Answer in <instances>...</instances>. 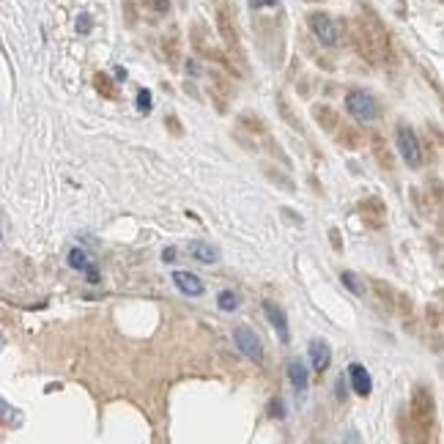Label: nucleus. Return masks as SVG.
<instances>
[{"label":"nucleus","mask_w":444,"mask_h":444,"mask_svg":"<svg viewBox=\"0 0 444 444\" xmlns=\"http://www.w3.org/2000/svg\"><path fill=\"white\" fill-rule=\"evenodd\" d=\"M354 44L359 49L362 58H368L370 63H384L390 55V38L387 30L379 25V19L373 16H359L354 22Z\"/></svg>","instance_id":"f257e3e1"},{"label":"nucleus","mask_w":444,"mask_h":444,"mask_svg":"<svg viewBox=\"0 0 444 444\" xmlns=\"http://www.w3.org/2000/svg\"><path fill=\"white\" fill-rule=\"evenodd\" d=\"M409 412H412L414 431L420 434L423 442H428L431 434H434V425H436V401H434V392L425 384L414 387L412 401H409Z\"/></svg>","instance_id":"f03ea898"},{"label":"nucleus","mask_w":444,"mask_h":444,"mask_svg":"<svg viewBox=\"0 0 444 444\" xmlns=\"http://www.w3.org/2000/svg\"><path fill=\"white\" fill-rule=\"evenodd\" d=\"M346 110L359 124H370V121L379 118V102H376V96L368 93V91H362V88H354V91L346 93Z\"/></svg>","instance_id":"7ed1b4c3"},{"label":"nucleus","mask_w":444,"mask_h":444,"mask_svg":"<svg viewBox=\"0 0 444 444\" xmlns=\"http://www.w3.org/2000/svg\"><path fill=\"white\" fill-rule=\"evenodd\" d=\"M395 146H398L403 162H406L412 170H417V168L423 165V146H420L417 132H414L409 124H398V129H395Z\"/></svg>","instance_id":"20e7f679"},{"label":"nucleus","mask_w":444,"mask_h":444,"mask_svg":"<svg viewBox=\"0 0 444 444\" xmlns=\"http://www.w3.org/2000/svg\"><path fill=\"white\" fill-rule=\"evenodd\" d=\"M233 343L247 359L263 362V343H260V337L255 335V329L249 324H236L233 326Z\"/></svg>","instance_id":"39448f33"},{"label":"nucleus","mask_w":444,"mask_h":444,"mask_svg":"<svg viewBox=\"0 0 444 444\" xmlns=\"http://www.w3.org/2000/svg\"><path fill=\"white\" fill-rule=\"evenodd\" d=\"M357 214L359 220L365 222V227L370 230H381L387 225V203L379 195H368L357 203Z\"/></svg>","instance_id":"423d86ee"},{"label":"nucleus","mask_w":444,"mask_h":444,"mask_svg":"<svg viewBox=\"0 0 444 444\" xmlns=\"http://www.w3.org/2000/svg\"><path fill=\"white\" fill-rule=\"evenodd\" d=\"M217 27H220V36H222V41H225V47H227V52H230V55H236V63L244 69L247 58H244L241 38H238V30H236V25H233V19H230V11H227V8H220V11H217Z\"/></svg>","instance_id":"0eeeda50"},{"label":"nucleus","mask_w":444,"mask_h":444,"mask_svg":"<svg viewBox=\"0 0 444 444\" xmlns=\"http://www.w3.org/2000/svg\"><path fill=\"white\" fill-rule=\"evenodd\" d=\"M307 25H310L313 36H315L324 47H335V44L340 41L337 25H335V19H332L329 14H324V11H313V14H307Z\"/></svg>","instance_id":"6e6552de"},{"label":"nucleus","mask_w":444,"mask_h":444,"mask_svg":"<svg viewBox=\"0 0 444 444\" xmlns=\"http://www.w3.org/2000/svg\"><path fill=\"white\" fill-rule=\"evenodd\" d=\"M370 154L376 159V165L384 170V173H395V151L390 148V143L384 140L381 132H370Z\"/></svg>","instance_id":"1a4fd4ad"},{"label":"nucleus","mask_w":444,"mask_h":444,"mask_svg":"<svg viewBox=\"0 0 444 444\" xmlns=\"http://www.w3.org/2000/svg\"><path fill=\"white\" fill-rule=\"evenodd\" d=\"M263 315H266V318H269V324L274 326V332H277L280 343H282V346H288V343H291V326H288V315H285V310H282L277 302H263Z\"/></svg>","instance_id":"9d476101"},{"label":"nucleus","mask_w":444,"mask_h":444,"mask_svg":"<svg viewBox=\"0 0 444 444\" xmlns=\"http://www.w3.org/2000/svg\"><path fill=\"white\" fill-rule=\"evenodd\" d=\"M332 137H335V143H337L340 148H346V151H359V148L365 146L362 129L354 126V124H346V121H340V126L332 132Z\"/></svg>","instance_id":"9b49d317"},{"label":"nucleus","mask_w":444,"mask_h":444,"mask_svg":"<svg viewBox=\"0 0 444 444\" xmlns=\"http://www.w3.org/2000/svg\"><path fill=\"white\" fill-rule=\"evenodd\" d=\"M66 260H69V266H71L74 271H82V274L88 277V282H91V285H99V282H102V280H99V271H96V266H93V260L88 258V252H85V249L71 247Z\"/></svg>","instance_id":"f8f14e48"},{"label":"nucleus","mask_w":444,"mask_h":444,"mask_svg":"<svg viewBox=\"0 0 444 444\" xmlns=\"http://www.w3.org/2000/svg\"><path fill=\"white\" fill-rule=\"evenodd\" d=\"M348 381H351V390L359 398H368L373 392V379H370V373H368V368L362 362H351L348 365Z\"/></svg>","instance_id":"ddd939ff"},{"label":"nucleus","mask_w":444,"mask_h":444,"mask_svg":"<svg viewBox=\"0 0 444 444\" xmlns=\"http://www.w3.org/2000/svg\"><path fill=\"white\" fill-rule=\"evenodd\" d=\"M310 113H313V121H315L326 135H332V132L340 126V121H343L340 113H337L332 104H313Z\"/></svg>","instance_id":"4468645a"},{"label":"nucleus","mask_w":444,"mask_h":444,"mask_svg":"<svg viewBox=\"0 0 444 444\" xmlns=\"http://www.w3.org/2000/svg\"><path fill=\"white\" fill-rule=\"evenodd\" d=\"M173 282L184 296H192V299L203 296V291H206L203 280L198 274H192V271H173Z\"/></svg>","instance_id":"2eb2a0df"},{"label":"nucleus","mask_w":444,"mask_h":444,"mask_svg":"<svg viewBox=\"0 0 444 444\" xmlns=\"http://www.w3.org/2000/svg\"><path fill=\"white\" fill-rule=\"evenodd\" d=\"M329 365H332V348H329V343L326 340H313L310 343V368L321 376V373L329 370Z\"/></svg>","instance_id":"dca6fc26"},{"label":"nucleus","mask_w":444,"mask_h":444,"mask_svg":"<svg viewBox=\"0 0 444 444\" xmlns=\"http://www.w3.org/2000/svg\"><path fill=\"white\" fill-rule=\"evenodd\" d=\"M190 255L198 260V263H217L220 260V249L212 244V241H203V238H195L190 241Z\"/></svg>","instance_id":"f3484780"},{"label":"nucleus","mask_w":444,"mask_h":444,"mask_svg":"<svg viewBox=\"0 0 444 444\" xmlns=\"http://www.w3.org/2000/svg\"><path fill=\"white\" fill-rule=\"evenodd\" d=\"M209 93H212L214 107H217L220 113H227V104H230V85H227V80H222L220 74H212Z\"/></svg>","instance_id":"a211bd4d"},{"label":"nucleus","mask_w":444,"mask_h":444,"mask_svg":"<svg viewBox=\"0 0 444 444\" xmlns=\"http://www.w3.org/2000/svg\"><path fill=\"white\" fill-rule=\"evenodd\" d=\"M288 381H291L293 390H299V392H304V390L310 387V370H307V365H304L302 359H291V362H288Z\"/></svg>","instance_id":"6ab92c4d"},{"label":"nucleus","mask_w":444,"mask_h":444,"mask_svg":"<svg viewBox=\"0 0 444 444\" xmlns=\"http://www.w3.org/2000/svg\"><path fill=\"white\" fill-rule=\"evenodd\" d=\"M93 88L102 99H110V102H121V91H118V82H113L107 74H93Z\"/></svg>","instance_id":"aec40b11"},{"label":"nucleus","mask_w":444,"mask_h":444,"mask_svg":"<svg viewBox=\"0 0 444 444\" xmlns=\"http://www.w3.org/2000/svg\"><path fill=\"white\" fill-rule=\"evenodd\" d=\"M238 129H244V132H249V135H255V137H266V135H269L266 121H263L260 115H255V113H241V115H238Z\"/></svg>","instance_id":"412c9836"},{"label":"nucleus","mask_w":444,"mask_h":444,"mask_svg":"<svg viewBox=\"0 0 444 444\" xmlns=\"http://www.w3.org/2000/svg\"><path fill=\"white\" fill-rule=\"evenodd\" d=\"M370 285H373V291H376V296H379V302L390 310V313H395V302H398V291L395 288H390L384 280H379V277H370Z\"/></svg>","instance_id":"4be33fe9"},{"label":"nucleus","mask_w":444,"mask_h":444,"mask_svg":"<svg viewBox=\"0 0 444 444\" xmlns=\"http://www.w3.org/2000/svg\"><path fill=\"white\" fill-rule=\"evenodd\" d=\"M0 425H5V428H19L22 425L19 409H14L11 403H5L3 398H0Z\"/></svg>","instance_id":"5701e85b"},{"label":"nucleus","mask_w":444,"mask_h":444,"mask_svg":"<svg viewBox=\"0 0 444 444\" xmlns=\"http://www.w3.org/2000/svg\"><path fill=\"white\" fill-rule=\"evenodd\" d=\"M238 293H233L230 288H225V291H220L217 293V307H220L222 313H233V310H238Z\"/></svg>","instance_id":"b1692460"},{"label":"nucleus","mask_w":444,"mask_h":444,"mask_svg":"<svg viewBox=\"0 0 444 444\" xmlns=\"http://www.w3.org/2000/svg\"><path fill=\"white\" fill-rule=\"evenodd\" d=\"M135 104H137V113L148 115V113L154 110V96H151V91H148V88H140L137 96H135Z\"/></svg>","instance_id":"393cba45"},{"label":"nucleus","mask_w":444,"mask_h":444,"mask_svg":"<svg viewBox=\"0 0 444 444\" xmlns=\"http://www.w3.org/2000/svg\"><path fill=\"white\" fill-rule=\"evenodd\" d=\"M162 49H165V58H168V63H170V66L176 69V66H179V38H176V36L165 38Z\"/></svg>","instance_id":"a878e982"},{"label":"nucleus","mask_w":444,"mask_h":444,"mask_svg":"<svg viewBox=\"0 0 444 444\" xmlns=\"http://www.w3.org/2000/svg\"><path fill=\"white\" fill-rule=\"evenodd\" d=\"M340 280H343V285H346L354 296H362V293H365V285L359 282V277H357L354 271H343V274H340Z\"/></svg>","instance_id":"bb28decb"},{"label":"nucleus","mask_w":444,"mask_h":444,"mask_svg":"<svg viewBox=\"0 0 444 444\" xmlns=\"http://www.w3.org/2000/svg\"><path fill=\"white\" fill-rule=\"evenodd\" d=\"M277 107H280V115H282V118L291 124V129H302V121H299V118L291 113V107H288V102H285L282 96H277Z\"/></svg>","instance_id":"cd10ccee"},{"label":"nucleus","mask_w":444,"mask_h":444,"mask_svg":"<svg viewBox=\"0 0 444 444\" xmlns=\"http://www.w3.org/2000/svg\"><path fill=\"white\" fill-rule=\"evenodd\" d=\"M165 126H168V132L173 135V137H181L184 135V126H181V121H179V115H165Z\"/></svg>","instance_id":"c85d7f7f"},{"label":"nucleus","mask_w":444,"mask_h":444,"mask_svg":"<svg viewBox=\"0 0 444 444\" xmlns=\"http://www.w3.org/2000/svg\"><path fill=\"white\" fill-rule=\"evenodd\" d=\"M269 417H271V420H282V417H285V403H282V398H271V403H269Z\"/></svg>","instance_id":"c756f323"},{"label":"nucleus","mask_w":444,"mask_h":444,"mask_svg":"<svg viewBox=\"0 0 444 444\" xmlns=\"http://www.w3.org/2000/svg\"><path fill=\"white\" fill-rule=\"evenodd\" d=\"M143 5L154 14H168L170 11V0H143Z\"/></svg>","instance_id":"7c9ffc66"},{"label":"nucleus","mask_w":444,"mask_h":444,"mask_svg":"<svg viewBox=\"0 0 444 444\" xmlns=\"http://www.w3.org/2000/svg\"><path fill=\"white\" fill-rule=\"evenodd\" d=\"M329 241H332L335 252H343V241H340V230L337 227H329Z\"/></svg>","instance_id":"2f4dec72"},{"label":"nucleus","mask_w":444,"mask_h":444,"mask_svg":"<svg viewBox=\"0 0 444 444\" xmlns=\"http://www.w3.org/2000/svg\"><path fill=\"white\" fill-rule=\"evenodd\" d=\"M77 30H80V33H88V30H91V19H88V14H82V16H80Z\"/></svg>","instance_id":"473e14b6"},{"label":"nucleus","mask_w":444,"mask_h":444,"mask_svg":"<svg viewBox=\"0 0 444 444\" xmlns=\"http://www.w3.org/2000/svg\"><path fill=\"white\" fill-rule=\"evenodd\" d=\"M176 260V249L170 247V249H165V263H173Z\"/></svg>","instance_id":"72a5a7b5"},{"label":"nucleus","mask_w":444,"mask_h":444,"mask_svg":"<svg viewBox=\"0 0 444 444\" xmlns=\"http://www.w3.org/2000/svg\"><path fill=\"white\" fill-rule=\"evenodd\" d=\"M313 3H318V0H313Z\"/></svg>","instance_id":"f704fd0d"}]
</instances>
